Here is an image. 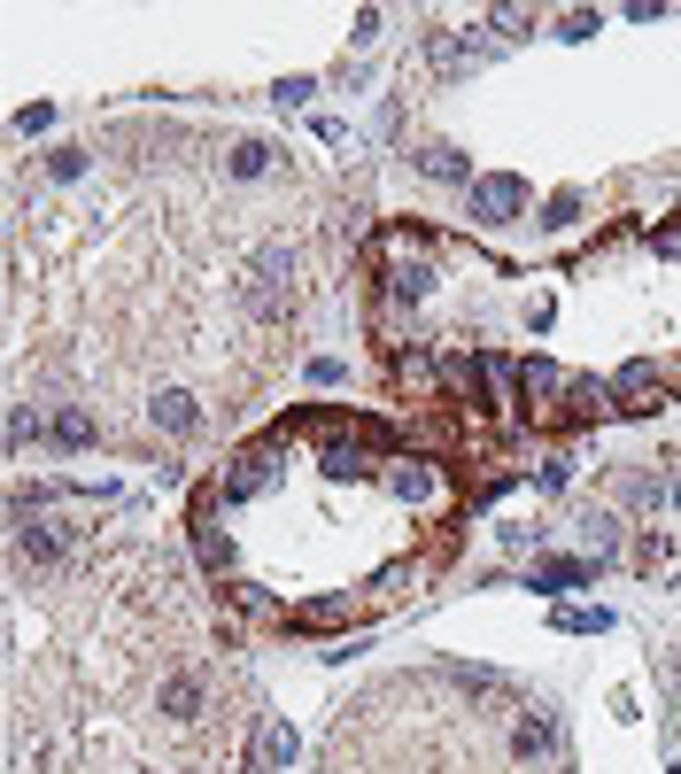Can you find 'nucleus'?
I'll list each match as a JSON object with an SVG mask.
<instances>
[{
  "label": "nucleus",
  "instance_id": "f257e3e1",
  "mask_svg": "<svg viewBox=\"0 0 681 774\" xmlns=\"http://www.w3.org/2000/svg\"><path fill=\"white\" fill-rule=\"evenodd\" d=\"M527 209V179H473V217L480 225H511Z\"/></svg>",
  "mask_w": 681,
  "mask_h": 774
},
{
  "label": "nucleus",
  "instance_id": "f03ea898",
  "mask_svg": "<svg viewBox=\"0 0 681 774\" xmlns=\"http://www.w3.org/2000/svg\"><path fill=\"white\" fill-rule=\"evenodd\" d=\"M449 387L473 395V411H480V403H488V364H480V357H449Z\"/></svg>",
  "mask_w": 681,
  "mask_h": 774
},
{
  "label": "nucleus",
  "instance_id": "7ed1b4c3",
  "mask_svg": "<svg viewBox=\"0 0 681 774\" xmlns=\"http://www.w3.org/2000/svg\"><path fill=\"white\" fill-rule=\"evenodd\" d=\"M558 627H565V635H604L612 620H604V612H589V604H565V612H558Z\"/></svg>",
  "mask_w": 681,
  "mask_h": 774
},
{
  "label": "nucleus",
  "instance_id": "20e7f679",
  "mask_svg": "<svg viewBox=\"0 0 681 774\" xmlns=\"http://www.w3.org/2000/svg\"><path fill=\"white\" fill-rule=\"evenodd\" d=\"M581 573H589V566H573V558H558V566H534V581H542V589H573Z\"/></svg>",
  "mask_w": 681,
  "mask_h": 774
},
{
  "label": "nucleus",
  "instance_id": "39448f33",
  "mask_svg": "<svg viewBox=\"0 0 681 774\" xmlns=\"http://www.w3.org/2000/svg\"><path fill=\"white\" fill-rule=\"evenodd\" d=\"M426 171H434V179H465V155L457 148H426Z\"/></svg>",
  "mask_w": 681,
  "mask_h": 774
},
{
  "label": "nucleus",
  "instance_id": "423d86ee",
  "mask_svg": "<svg viewBox=\"0 0 681 774\" xmlns=\"http://www.w3.org/2000/svg\"><path fill=\"white\" fill-rule=\"evenodd\" d=\"M674 504H681V480H674Z\"/></svg>",
  "mask_w": 681,
  "mask_h": 774
}]
</instances>
